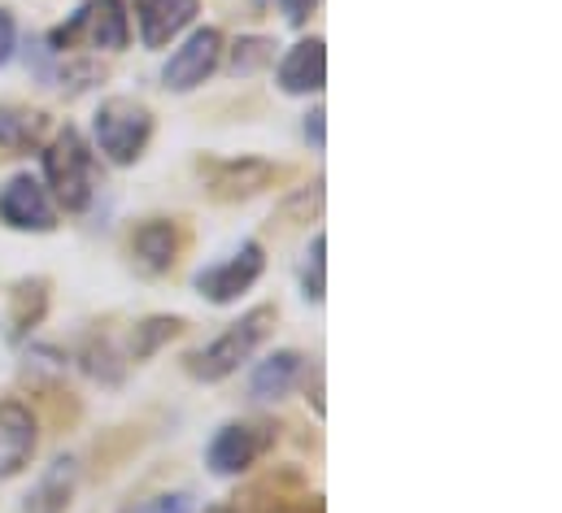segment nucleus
I'll use <instances>...</instances> for the list:
<instances>
[{
  "mask_svg": "<svg viewBox=\"0 0 562 513\" xmlns=\"http://www.w3.org/2000/svg\"><path fill=\"white\" fill-rule=\"evenodd\" d=\"M44 179L57 196L61 209L70 214H83L97 196V161H92V148L83 144V135L75 127H66L48 148H44Z\"/></svg>",
  "mask_w": 562,
  "mask_h": 513,
  "instance_id": "nucleus-1",
  "label": "nucleus"
},
{
  "mask_svg": "<svg viewBox=\"0 0 562 513\" xmlns=\"http://www.w3.org/2000/svg\"><path fill=\"white\" fill-rule=\"evenodd\" d=\"M271 322H276V309H271V305L249 309V314H245L240 322H232L214 344H205L201 353L188 357V375L201 379V384H218V379L236 375V371L254 357V349L262 344V335H267Z\"/></svg>",
  "mask_w": 562,
  "mask_h": 513,
  "instance_id": "nucleus-2",
  "label": "nucleus"
},
{
  "mask_svg": "<svg viewBox=\"0 0 562 513\" xmlns=\"http://www.w3.org/2000/svg\"><path fill=\"white\" fill-rule=\"evenodd\" d=\"M127 35H132V26H127L123 0H88L70 22H61V26L48 35V44H53L57 53H66V48L119 53V48H127Z\"/></svg>",
  "mask_w": 562,
  "mask_h": 513,
  "instance_id": "nucleus-3",
  "label": "nucleus"
},
{
  "mask_svg": "<svg viewBox=\"0 0 562 513\" xmlns=\"http://www.w3.org/2000/svg\"><path fill=\"white\" fill-rule=\"evenodd\" d=\"M97 130V148L114 161V166H132L144 152L148 135H153V114L144 110L140 101H127V96H114L97 110L92 118Z\"/></svg>",
  "mask_w": 562,
  "mask_h": 513,
  "instance_id": "nucleus-4",
  "label": "nucleus"
},
{
  "mask_svg": "<svg viewBox=\"0 0 562 513\" xmlns=\"http://www.w3.org/2000/svg\"><path fill=\"white\" fill-rule=\"evenodd\" d=\"M262 265H267L262 244H254V240H249V244H240L236 253L227 256L223 265L201 270V274H196V292H201L205 300H214V305H232L240 292H249V287L258 283Z\"/></svg>",
  "mask_w": 562,
  "mask_h": 513,
  "instance_id": "nucleus-5",
  "label": "nucleus"
},
{
  "mask_svg": "<svg viewBox=\"0 0 562 513\" xmlns=\"http://www.w3.org/2000/svg\"><path fill=\"white\" fill-rule=\"evenodd\" d=\"M218 57H223V35H218L214 26L192 31V35H188V44H183V48H175V57L166 61L161 79H166V88H170V92H192V88H201V83L214 75Z\"/></svg>",
  "mask_w": 562,
  "mask_h": 513,
  "instance_id": "nucleus-6",
  "label": "nucleus"
},
{
  "mask_svg": "<svg viewBox=\"0 0 562 513\" xmlns=\"http://www.w3.org/2000/svg\"><path fill=\"white\" fill-rule=\"evenodd\" d=\"M0 223H9L13 231H53L57 227L53 201L40 187V179L18 174L0 187Z\"/></svg>",
  "mask_w": 562,
  "mask_h": 513,
  "instance_id": "nucleus-7",
  "label": "nucleus"
},
{
  "mask_svg": "<svg viewBox=\"0 0 562 513\" xmlns=\"http://www.w3.org/2000/svg\"><path fill=\"white\" fill-rule=\"evenodd\" d=\"M262 453H267V435H262V426L232 422V426H223V431L210 440L205 461H210V470H214V475H223V479H227V475L249 470Z\"/></svg>",
  "mask_w": 562,
  "mask_h": 513,
  "instance_id": "nucleus-8",
  "label": "nucleus"
},
{
  "mask_svg": "<svg viewBox=\"0 0 562 513\" xmlns=\"http://www.w3.org/2000/svg\"><path fill=\"white\" fill-rule=\"evenodd\" d=\"M35 453V418L18 400H0V479L18 475Z\"/></svg>",
  "mask_w": 562,
  "mask_h": 513,
  "instance_id": "nucleus-9",
  "label": "nucleus"
},
{
  "mask_svg": "<svg viewBox=\"0 0 562 513\" xmlns=\"http://www.w3.org/2000/svg\"><path fill=\"white\" fill-rule=\"evenodd\" d=\"M327 83V44L323 39H301L280 61V88L288 96H310Z\"/></svg>",
  "mask_w": 562,
  "mask_h": 513,
  "instance_id": "nucleus-10",
  "label": "nucleus"
},
{
  "mask_svg": "<svg viewBox=\"0 0 562 513\" xmlns=\"http://www.w3.org/2000/svg\"><path fill=\"white\" fill-rule=\"evenodd\" d=\"M136 18L144 48H161L196 18V0H136Z\"/></svg>",
  "mask_w": 562,
  "mask_h": 513,
  "instance_id": "nucleus-11",
  "label": "nucleus"
},
{
  "mask_svg": "<svg viewBox=\"0 0 562 513\" xmlns=\"http://www.w3.org/2000/svg\"><path fill=\"white\" fill-rule=\"evenodd\" d=\"M75 483H79V461L75 457H57L35 479V488L26 492L22 513H66L70 510V497H75Z\"/></svg>",
  "mask_w": 562,
  "mask_h": 513,
  "instance_id": "nucleus-12",
  "label": "nucleus"
},
{
  "mask_svg": "<svg viewBox=\"0 0 562 513\" xmlns=\"http://www.w3.org/2000/svg\"><path fill=\"white\" fill-rule=\"evenodd\" d=\"M276 174H280L276 166L254 161V157H245V161H223V166L210 170V196H214V201H240V196L262 192Z\"/></svg>",
  "mask_w": 562,
  "mask_h": 513,
  "instance_id": "nucleus-13",
  "label": "nucleus"
},
{
  "mask_svg": "<svg viewBox=\"0 0 562 513\" xmlns=\"http://www.w3.org/2000/svg\"><path fill=\"white\" fill-rule=\"evenodd\" d=\"M132 253H136V265H140L144 274H166L175 265V253H179L175 223H166V218L144 223L140 231H136V240H132Z\"/></svg>",
  "mask_w": 562,
  "mask_h": 513,
  "instance_id": "nucleus-14",
  "label": "nucleus"
},
{
  "mask_svg": "<svg viewBox=\"0 0 562 513\" xmlns=\"http://www.w3.org/2000/svg\"><path fill=\"white\" fill-rule=\"evenodd\" d=\"M296 375H301V353H276L271 362H262L254 371V396L280 400V396H288V387L296 384Z\"/></svg>",
  "mask_w": 562,
  "mask_h": 513,
  "instance_id": "nucleus-15",
  "label": "nucleus"
},
{
  "mask_svg": "<svg viewBox=\"0 0 562 513\" xmlns=\"http://www.w3.org/2000/svg\"><path fill=\"white\" fill-rule=\"evenodd\" d=\"M44 130V114H31V110H0V144L4 148H26L35 144Z\"/></svg>",
  "mask_w": 562,
  "mask_h": 513,
  "instance_id": "nucleus-16",
  "label": "nucleus"
},
{
  "mask_svg": "<svg viewBox=\"0 0 562 513\" xmlns=\"http://www.w3.org/2000/svg\"><path fill=\"white\" fill-rule=\"evenodd\" d=\"M179 327H183L179 318H148L144 327H136V344H132L136 362H140V357H148V353H153L161 340H175V335H179Z\"/></svg>",
  "mask_w": 562,
  "mask_h": 513,
  "instance_id": "nucleus-17",
  "label": "nucleus"
},
{
  "mask_svg": "<svg viewBox=\"0 0 562 513\" xmlns=\"http://www.w3.org/2000/svg\"><path fill=\"white\" fill-rule=\"evenodd\" d=\"M267 57H271V39H240V44H236L232 66H236L240 75H254V70H258Z\"/></svg>",
  "mask_w": 562,
  "mask_h": 513,
  "instance_id": "nucleus-18",
  "label": "nucleus"
},
{
  "mask_svg": "<svg viewBox=\"0 0 562 513\" xmlns=\"http://www.w3.org/2000/svg\"><path fill=\"white\" fill-rule=\"evenodd\" d=\"M323 249H327V240L314 236L310 261H305V296H310V300H323Z\"/></svg>",
  "mask_w": 562,
  "mask_h": 513,
  "instance_id": "nucleus-19",
  "label": "nucleus"
},
{
  "mask_svg": "<svg viewBox=\"0 0 562 513\" xmlns=\"http://www.w3.org/2000/svg\"><path fill=\"white\" fill-rule=\"evenodd\" d=\"M140 513H192V497H157V501H148Z\"/></svg>",
  "mask_w": 562,
  "mask_h": 513,
  "instance_id": "nucleus-20",
  "label": "nucleus"
},
{
  "mask_svg": "<svg viewBox=\"0 0 562 513\" xmlns=\"http://www.w3.org/2000/svg\"><path fill=\"white\" fill-rule=\"evenodd\" d=\"M13 48H18V26H13V18L0 9V66L13 57Z\"/></svg>",
  "mask_w": 562,
  "mask_h": 513,
  "instance_id": "nucleus-21",
  "label": "nucleus"
},
{
  "mask_svg": "<svg viewBox=\"0 0 562 513\" xmlns=\"http://www.w3.org/2000/svg\"><path fill=\"white\" fill-rule=\"evenodd\" d=\"M314 4H318V0H280V9L288 13V22H305Z\"/></svg>",
  "mask_w": 562,
  "mask_h": 513,
  "instance_id": "nucleus-22",
  "label": "nucleus"
},
{
  "mask_svg": "<svg viewBox=\"0 0 562 513\" xmlns=\"http://www.w3.org/2000/svg\"><path fill=\"white\" fill-rule=\"evenodd\" d=\"M323 118H327V114H323V110H314V114H310V123H305V135L314 139V148H323Z\"/></svg>",
  "mask_w": 562,
  "mask_h": 513,
  "instance_id": "nucleus-23",
  "label": "nucleus"
}]
</instances>
